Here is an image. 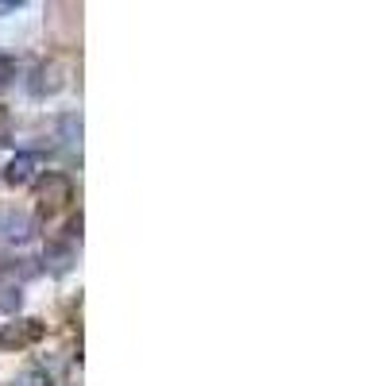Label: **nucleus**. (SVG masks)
I'll use <instances>...</instances> for the list:
<instances>
[{"instance_id": "nucleus-7", "label": "nucleus", "mask_w": 386, "mask_h": 386, "mask_svg": "<svg viewBox=\"0 0 386 386\" xmlns=\"http://www.w3.org/2000/svg\"><path fill=\"white\" fill-rule=\"evenodd\" d=\"M20 301H23L20 286H4V290H0V313H16V309H20Z\"/></svg>"}, {"instance_id": "nucleus-8", "label": "nucleus", "mask_w": 386, "mask_h": 386, "mask_svg": "<svg viewBox=\"0 0 386 386\" xmlns=\"http://www.w3.org/2000/svg\"><path fill=\"white\" fill-rule=\"evenodd\" d=\"M20 386H51V379H47V371H31L20 379Z\"/></svg>"}, {"instance_id": "nucleus-9", "label": "nucleus", "mask_w": 386, "mask_h": 386, "mask_svg": "<svg viewBox=\"0 0 386 386\" xmlns=\"http://www.w3.org/2000/svg\"><path fill=\"white\" fill-rule=\"evenodd\" d=\"M20 8V0H0V16H8V12H16Z\"/></svg>"}, {"instance_id": "nucleus-3", "label": "nucleus", "mask_w": 386, "mask_h": 386, "mask_svg": "<svg viewBox=\"0 0 386 386\" xmlns=\"http://www.w3.org/2000/svg\"><path fill=\"white\" fill-rule=\"evenodd\" d=\"M39 167H43V159L39 155H16L12 162L4 167V182L8 186H28V182H35V174H39Z\"/></svg>"}, {"instance_id": "nucleus-6", "label": "nucleus", "mask_w": 386, "mask_h": 386, "mask_svg": "<svg viewBox=\"0 0 386 386\" xmlns=\"http://www.w3.org/2000/svg\"><path fill=\"white\" fill-rule=\"evenodd\" d=\"M59 128H62V143L66 147H81V116L78 112H66V116L59 120Z\"/></svg>"}, {"instance_id": "nucleus-4", "label": "nucleus", "mask_w": 386, "mask_h": 386, "mask_svg": "<svg viewBox=\"0 0 386 386\" xmlns=\"http://www.w3.org/2000/svg\"><path fill=\"white\" fill-rule=\"evenodd\" d=\"M28 89H31L35 97H51V93H59V89H62V70H59L54 62H51V66H39L35 78L28 81Z\"/></svg>"}, {"instance_id": "nucleus-5", "label": "nucleus", "mask_w": 386, "mask_h": 386, "mask_svg": "<svg viewBox=\"0 0 386 386\" xmlns=\"http://www.w3.org/2000/svg\"><path fill=\"white\" fill-rule=\"evenodd\" d=\"M0 232H4L12 243H23V240L31 236V220L23 217V212H8V217H4V228H0Z\"/></svg>"}, {"instance_id": "nucleus-2", "label": "nucleus", "mask_w": 386, "mask_h": 386, "mask_svg": "<svg viewBox=\"0 0 386 386\" xmlns=\"http://www.w3.org/2000/svg\"><path fill=\"white\" fill-rule=\"evenodd\" d=\"M73 197V186H70V178H62V174H47L43 182H39V201H43V209L47 212H59L66 201Z\"/></svg>"}, {"instance_id": "nucleus-1", "label": "nucleus", "mask_w": 386, "mask_h": 386, "mask_svg": "<svg viewBox=\"0 0 386 386\" xmlns=\"http://www.w3.org/2000/svg\"><path fill=\"white\" fill-rule=\"evenodd\" d=\"M39 336H43V321H31V317H16L12 325L0 328V348H28V344H35Z\"/></svg>"}]
</instances>
